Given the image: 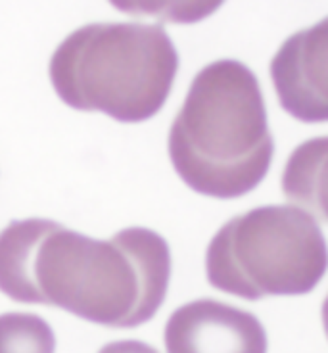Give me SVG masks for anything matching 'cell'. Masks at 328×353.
Here are the masks:
<instances>
[{
    "mask_svg": "<svg viewBox=\"0 0 328 353\" xmlns=\"http://www.w3.org/2000/svg\"><path fill=\"white\" fill-rule=\"evenodd\" d=\"M171 252L165 239L131 227L96 240L50 219L12 221L0 232V292L45 303L94 325L134 328L165 300Z\"/></svg>",
    "mask_w": 328,
    "mask_h": 353,
    "instance_id": "6da1fadb",
    "label": "cell"
},
{
    "mask_svg": "<svg viewBox=\"0 0 328 353\" xmlns=\"http://www.w3.org/2000/svg\"><path fill=\"white\" fill-rule=\"evenodd\" d=\"M275 142L256 73L236 60L207 63L169 131V158L194 192L231 200L265 179Z\"/></svg>",
    "mask_w": 328,
    "mask_h": 353,
    "instance_id": "7a4b0ae2",
    "label": "cell"
},
{
    "mask_svg": "<svg viewBox=\"0 0 328 353\" xmlns=\"http://www.w3.org/2000/svg\"><path fill=\"white\" fill-rule=\"evenodd\" d=\"M177 70V48L161 26L89 23L58 44L50 81L73 110L139 123L163 108Z\"/></svg>",
    "mask_w": 328,
    "mask_h": 353,
    "instance_id": "3957f363",
    "label": "cell"
},
{
    "mask_svg": "<svg viewBox=\"0 0 328 353\" xmlns=\"http://www.w3.org/2000/svg\"><path fill=\"white\" fill-rule=\"evenodd\" d=\"M327 269L319 223L296 205H263L232 217L205 252L207 283L249 301L309 294Z\"/></svg>",
    "mask_w": 328,
    "mask_h": 353,
    "instance_id": "277c9868",
    "label": "cell"
},
{
    "mask_svg": "<svg viewBox=\"0 0 328 353\" xmlns=\"http://www.w3.org/2000/svg\"><path fill=\"white\" fill-rule=\"evenodd\" d=\"M271 79L284 112L303 123L328 121V18L284 41Z\"/></svg>",
    "mask_w": 328,
    "mask_h": 353,
    "instance_id": "5b68a950",
    "label": "cell"
},
{
    "mask_svg": "<svg viewBox=\"0 0 328 353\" xmlns=\"http://www.w3.org/2000/svg\"><path fill=\"white\" fill-rule=\"evenodd\" d=\"M167 353H267V332L256 315L215 300L173 311L165 325Z\"/></svg>",
    "mask_w": 328,
    "mask_h": 353,
    "instance_id": "8992f818",
    "label": "cell"
},
{
    "mask_svg": "<svg viewBox=\"0 0 328 353\" xmlns=\"http://www.w3.org/2000/svg\"><path fill=\"white\" fill-rule=\"evenodd\" d=\"M283 192L313 219L328 223V137L309 139L290 154Z\"/></svg>",
    "mask_w": 328,
    "mask_h": 353,
    "instance_id": "52a82bcc",
    "label": "cell"
},
{
    "mask_svg": "<svg viewBox=\"0 0 328 353\" xmlns=\"http://www.w3.org/2000/svg\"><path fill=\"white\" fill-rule=\"evenodd\" d=\"M56 336L45 319L33 313L0 315V353H54Z\"/></svg>",
    "mask_w": 328,
    "mask_h": 353,
    "instance_id": "ba28073f",
    "label": "cell"
},
{
    "mask_svg": "<svg viewBox=\"0 0 328 353\" xmlns=\"http://www.w3.org/2000/svg\"><path fill=\"white\" fill-rule=\"evenodd\" d=\"M98 353H158V350L139 340H121L104 345Z\"/></svg>",
    "mask_w": 328,
    "mask_h": 353,
    "instance_id": "9c48e42d",
    "label": "cell"
},
{
    "mask_svg": "<svg viewBox=\"0 0 328 353\" xmlns=\"http://www.w3.org/2000/svg\"><path fill=\"white\" fill-rule=\"evenodd\" d=\"M322 327H325V332H327V338H328V296L325 303H322Z\"/></svg>",
    "mask_w": 328,
    "mask_h": 353,
    "instance_id": "30bf717a",
    "label": "cell"
}]
</instances>
